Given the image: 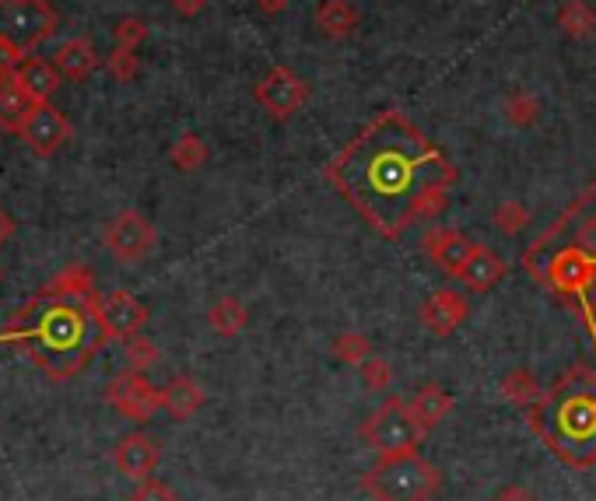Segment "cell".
<instances>
[{
	"label": "cell",
	"instance_id": "cell-19",
	"mask_svg": "<svg viewBox=\"0 0 596 501\" xmlns=\"http://www.w3.org/2000/svg\"><path fill=\"white\" fill-rule=\"evenodd\" d=\"M14 81L25 88V95H29L32 102H50V98L56 95L60 81H64V77H60V71L53 67V60L46 64V60L25 56L22 64H18V71H14Z\"/></svg>",
	"mask_w": 596,
	"mask_h": 501
},
{
	"label": "cell",
	"instance_id": "cell-35",
	"mask_svg": "<svg viewBox=\"0 0 596 501\" xmlns=\"http://www.w3.org/2000/svg\"><path fill=\"white\" fill-rule=\"evenodd\" d=\"M130 501H179V494L166 484V480L148 477V480H140V484H137Z\"/></svg>",
	"mask_w": 596,
	"mask_h": 501
},
{
	"label": "cell",
	"instance_id": "cell-12",
	"mask_svg": "<svg viewBox=\"0 0 596 501\" xmlns=\"http://www.w3.org/2000/svg\"><path fill=\"white\" fill-rule=\"evenodd\" d=\"M98 320L106 326L109 341H130L144 330V323H148V305L137 295H130V291H109V295L102 299Z\"/></svg>",
	"mask_w": 596,
	"mask_h": 501
},
{
	"label": "cell",
	"instance_id": "cell-36",
	"mask_svg": "<svg viewBox=\"0 0 596 501\" xmlns=\"http://www.w3.org/2000/svg\"><path fill=\"white\" fill-rule=\"evenodd\" d=\"M22 60H25L22 50H14V46L8 43V39H0V74H14Z\"/></svg>",
	"mask_w": 596,
	"mask_h": 501
},
{
	"label": "cell",
	"instance_id": "cell-33",
	"mask_svg": "<svg viewBox=\"0 0 596 501\" xmlns=\"http://www.w3.org/2000/svg\"><path fill=\"white\" fill-rule=\"evenodd\" d=\"M106 71H109V77H116V81H134L137 71H140V56H137V50L116 46V50L106 56Z\"/></svg>",
	"mask_w": 596,
	"mask_h": 501
},
{
	"label": "cell",
	"instance_id": "cell-30",
	"mask_svg": "<svg viewBox=\"0 0 596 501\" xmlns=\"http://www.w3.org/2000/svg\"><path fill=\"white\" fill-rule=\"evenodd\" d=\"M123 358H127V368H134V372H148L151 365H158V347L148 341V337H130V341H123Z\"/></svg>",
	"mask_w": 596,
	"mask_h": 501
},
{
	"label": "cell",
	"instance_id": "cell-20",
	"mask_svg": "<svg viewBox=\"0 0 596 501\" xmlns=\"http://www.w3.org/2000/svg\"><path fill=\"white\" fill-rule=\"evenodd\" d=\"M53 67L60 71L64 81H85L98 67V53L88 39H67L53 53Z\"/></svg>",
	"mask_w": 596,
	"mask_h": 501
},
{
	"label": "cell",
	"instance_id": "cell-16",
	"mask_svg": "<svg viewBox=\"0 0 596 501\" xmlns=\"http://www.w3.org/2000/svg\"><path fill=\"white\" fill-rule=\"evenodd\" d=\"M505 278V263L502 257L495 253V249H488V246H474V253L467 257V263L460 267V274L457 281L467 288V291H491L499 281Z\"/></svg>",
	"mask_w": 596,
	"mask_h": 501
},
{
	"label": "cell",
	"instance_id": "cell-23",
	"mask_svg": "<svg viewBox=\"0 0 596 501\" xmlns=\"http://www.w3.org/2000/svg\"><path fill=\"white\" fill-rule=\"evenodd\" d=\"M32 106L35 102L25 95L22 85H18L14 74H0V131H8V134L22 131V123Z\"/></svg>",
	"mask_w": 596,
	"mask_h": 501
},
{
	"label": "cell",
	"instance_id": "cell-25",
	"mask_svg": "<svg viewBox=\"0 0 596 501\" xmlns=\"http://www.w3.org/2000/svg\"><path fill=\"white\" fill-rule=\"evenodd\" d=\"M502 396L509 404H516V407H533L544 396V389H541L537 379H533L530 368H512L502 379Z\"/></svg>",
	"mask_w": 596,
	"mask_h": 501
},
{
	"label": "cell",
	"instance_id": "cell-14",
	"mask_svg": "<svg viewBox=\"0 0 596 501\" xmlns=\"http://www.w3.org/2000/svg\"><path fill=\"white\" fill-rule=\"evenodd\" d=\"M158 459H161L158 442H155V438L144 435V431L123 435L119 442H116V449H113V463H116V470H119L123 477L137 480V484H140V480H148V477L155 473Z\"/></svg>",
	"mask_w": 596,
	"mask_h": 501
},
{
	"label": "cell",
	"instance_id": "cell-15",
	"mask_svg": "<svg viewBox=\"0 0 596 501\" xmlns=\"http://www.w3.org/2000/svg\"><path fill=\"white\" fill-rule=\"evenodd\" d=\"M421 249L428 253V260H436L446 274H460V267L467 263V257L474 253V242H470L463 232L457 228H446V225H431L428 232L421 236Z\"/></svg>",
	"mask_w": 596,
	"mask_h": 501
},
{
	"label": "cell",
	"instance_id": "cell-38",
	"mask_svg": "<svg viewBox=\"0 0 596 501\" xmlns=\"http://www.w3.org/2000/svg\"><path fill=\"white\" fill-rule=\"evenodd\" d=\"M172 8L182 18H194V14H200L203 8H208V0H172Z\"/></svg>",
	"mask_w": 596,
	"mask_h": 501
},
{
	"label": "cell",
	"instance_id": "cell-26",
	"mask_svg": "<svg viewBox=\"0 0 596 501\" xmlns=\"http://www.w3.org/2000/svg\"><path fill=\"white\" fill-rule=\"evenodd\" d=\"M558 29L568 39H586L596 32V11L586 0H565V8L558 11Z\"/></svg>",
	"mask_w": 596,
	"mask_h": 501
},
{
	"label": "cell",
	"instance_id": "cell-37",
	"mask_svg": "<svg viewBox=\"0 0 596 501\" xmlns=\"http://www.w3.org/2000/svg\"><path fill=\"white\" fill-rule=\"evenodd\" d=\"M579 309H583V316H586V323H589V330H593V337H596V288L589 291V295L579 299Z\"/></svg>",
	"mask_w": 596,
	"mask_h": 501
},
{
	"label": "cell",
	"instance_id": "cell-42",
	"mask_svg": "<svg viewBox=\"0 0 596 501\" xmlns=\"http://www.w3.org/2000/svg\"><path fill=\"white\" fill-rule=\"evenodd\" d=\"M0 4H8V0H0Z\"/></svg>",
	"mask_w": 596,
	"mask_h": 501
},
{
	"label": "cell",
	"instance_id": "cell-4",
	"mask_svg": "<svg viewBox=\"0 0 596 501\" xmlns=\"http://www.w3.org/2000/svg\"><path fill=\"white\" fill-rule=\"evenodd\" d=\"M442 473L428 463L421 452L383 456L379 463L362 477V488L376 501H428L439 491Z\"/></svg>",
	"mask_w": 596,
	"mask_h": 501
},
{
	"label": "cell",
	"instance_id": "cell-8",
	"mask_svg": "<svg viewBox=\"0 0 596 501\" xmlns=\"http://www.w3.org/2000/svg\"><path fill=\"white\" fill-rule=\"evenodd\" d=\"M106 400L116 414L130 417V421H151V417L161 410V389L148 383V375L123 368L116 379H109L106 386Z\"/></svg>",
	"mask_w": 596,
	"mask_h": 501
},
{
	"label": "cell",
	"instance_id": "cell-3",
	"mask_svg": "<svg viewBox=\"0 0 596 501\" xmlns=\"http://www.w3.org/2000/svg\"><path fill=\"white\" fill-rule=\"evenodd\" d=\"M526 421L554 456L572 467L596 463V372L575 365L537 404L526 407Z\"/></svg>",
	"mask_w": 596,
	"mask_h": 501
},
{
	"label": "cell",
	"instance_id": "cell-22",
	"mask_svg": "<svg viewBox=\"0 0 596 501\" xmlns=\"http://www.w3.org/2000/svg\"><path fill=\"white\" fill-rule=\"evenodd\" d=\"M316 25L323 35H331V39H347V35H355L358 25H362V14L358 8L352 4V0H320V8H316Z\"/></svg>",
	"mask_w": 596,
	"mask_h": 501
},
{
	"label": "cell",
	"instance_id": "cell-39",
	"mask_svg": "<svg viewBox=\"0 0 596 501\" xmlns=\"http://www.w3.org/2000/svg\"><path fill=\"white\" fill-rule=\"evenodd\" d=\"M491 501H537L530 491H523V488H505V491H499Z\"/></svg>",
	"mask_w": 596,
	"mask_h": 501
},
{
	"label": "cell",
	"instance_id": "cell-41",
	"mask_svg": "<svg viewBox=\"0 0 596 501\" xmlns=\"http://www.w3.org/2000/svg\"><path fill=\"white\" fill-rule=\"evenodd\" d=\"M11 236H14V221H11V215L4 211V207H0V246H4Z\"/></svg>",
	"mask_w": 596,
	"mask_h": 501
},
{
	"label": "cell",
	"instance_id": "cell-40",
	"mask_svg": "<svg viewBox=\"0 0 596 501\" xmlns=\"http://www.w3.org/2000/svg\"><path fill=\"white\" fill-rule=\"evenodd\" d=\"M253 4H257L263 14H281L287 4H292V0H253Z\"/></svg>",
	"mask_w": 596,
	"mask_h": 501
},
{
	"label": "cell",
	"instance_id": "cell-34",
	"mask_svg": "<svg viewBox=\"0 0 596 501\" xmlns=\"http://www.w3.org/2000/svg\"><path fill=\"white\" fill-rule=\"evenodd\" d=\"M113 39H116V46L137 50L144 39H148V25H144L140 18H119L116 29H113Z\"/></svg>",
	"mask_w": 596,
	"mask_h": 501
},
{
	"label": "cell",
	"instance_id": "cell-5",
	"mask_svg": "<svg viewBox=\"0 0 596 501\" xmlns=\"http://www.w3.org/2000/svg\"><path fill=\"white\" fill-rule=\"evenodd\" d=\"M362 438L368 442V449H376L379 456H400V452H418L421 449L425 428L415 421V414H410L407 400L389 396L379 410H373L365 417Z\"/></svg>",
	"mask_w": 596,
	"mask_h": 501
},
{
	"label": "cell",
	"instance_id": "cell-21",
	"mask_svg": "<svg viewBox=\"0 0 596 501\" xmlns=\"http://www.w3.org/2000/svg\"><path fill=\"white\" fill-rule=\"evenodd\" d=\"M407 407H410V414H415V421H418L425 431H431L436 425L446 421L449 410H453V393H446L439 383H425V386L407 400Z\"/></svg>",
	"mask_w": 596,
	"mask_h": 501
},
{
	"label": "cell",
	"instance_id": "cell-24",
	"mask_svg": "<svg viewBox=\"0 0 596 501\" xmlns=\"http://www.w3.org/2000/svg\"><path fill=\"white\" fill-rule=\"evenodd\" d=\"M208 323L215 333H221V337H239V333L245 330V323H250V312H245V305L239 299L224 295L208 309Z\"/></svg>",
	"mask_w": 596,
	"mask_h": 501
},
{
	"label": "cell",
	"instance_id": "cell-29",
	"mask_svg": "<svg viewBox=\"0 0 596 501\" xmlns=\"http://www.w3.org/2000/svg\"><path fill=\"white\" fill-rule=\"evenodd\" d=\"M537 116H541V102L530 92H512L505 98V119L512 127H530V123H537Z\"/></svg>",
	"mask_w": 596,
	"mask_h": 501
},
{
	"label": "cell",
	"instance_id": "cell-6",
	"mask_svg": "<svg viewBox=\"0 0 596 501\" xmlns=\"http://www.w3.org/2000/svg\"><path fill=\"white\" fill-rule=\"evenodd\" d=\"M60 14L50 0H8L0 4V39H8L14 50H35L56 32Z\"/></svg>",
	"mask_w": 596,
	"mask_h": 501
},
{
	"label": "cell",
	"instance_id": "cell-9",
	"mask_svg": "<svg viewBox=\"0 0 596 501\" xmlns=\"http://www.w3.org/2000/svg\"><path fill=\"white\" fill-rule=\"evenodd\" d=\"M253 98L274 119H287V116H295L305 106V98H310V85H305V81L292 67L278 64V67H271L260 77V85L253 88Z\"/></svg>",
	"mask_w": 596,
	"mask_h": 501
},
{
	"label": "cell",
	"instance_id": "cell-11",
	"mask_svg": "<svg viewBox=\"0 0 596 501\" xmlns=\"http://www.w3.org/2000/svg\"><path fill=\"white\" fill-rule=\"evenodd\" d=\"M18 137H22L39 158H50L71 140V123L64 113L53 109L50 102H35L22 123V131H18Z\"/></svg>",
	"mask_w": 596,
	"mask_h": 501
},
{
	"label": "cell",
	"instance_id": "cell-28",
	"mask_svg": "<svg viewBox=\"0 0 596 501\" xmlns=\"http://www.w3.org/2000/svg\"><path fill=\"white\" fill-rule=\"evenodd\" d=\"M334 358L341 362V365H362L365 358H373V347H368V337H362V333H337L334 337Z\"/></svg>",
	"mask_w": 596,
	"mask_h": 501
},
{
	"label": "cell",
	"instance_id": "cell-7",
	"mask_svg": "<svg viewBox=\"0 0 596 501\" xmlns=\"http://www.w3.org/2000/svg\"><path fill=\"white\" fill-rule=\"evenodd\" d=\"M533 278H541L547 288L558 291V295L579 302L583 295H589V291L596 288V263L583 253L579 246L565 242V246L554 249V253H547L544 267Z\"/></svg>",
	"mask_w": 596,
	"mask_h": 501
},
{
	"label": "cell",
	"instance_id": "cell-32",
	"mask_svg": "<svg viewBox=\"0 0 596 501\" xmlns=\"http://www.w3.org/2000/svg\"><path fill=\"white\" fill-rule=\"evenodd\" d=\"M358 372H362V383L373 389V393H386L389 389V383H394V368H389V362L386 358H365L362 365H358Z\"/></svg>",
	"mask_w": 596,
	"mask_h": 501
},
{
	"label": "cell",
	"instance_id": "cell-31",
	"mask_svg": "<svg viewBox=\"0 0 596 501\" xmlns=\"http://www.w3.org/2000/svg\"><path fill=\"white\" fill-rule=\"evenodd\" d=\"M495 225L502 236H520L523 228L530 225V211L520 203V200H505L495 207Z\"/></svg>",
	"mask_w": 596,
	"mask_h": 501
},
{
	"label": "cell",
	"instance_id": "cell-13",
	"mask_svg": "<svg viewBox=\"0 0 596 501\" xmlns=\"http://www.w3.org/2000/svg\"><path fill=\"white\" fill-rule=\"evenodd\" d=\"M418 320L425 330H431L436 337H449L453 330H460L470 320V302L463 291L453 288H439L421 302L418 309Z\"/></svg>",
	"mask_w": 596,
	"mask_h": 501
},
{
	"label": "cell",
	"instance_id": "cell-17",
	"mask_svg": "<svg viewBox=\"0 0 596 501\" xmlns=\"http://www.w3.org/2000/svg\"><path fill=\"white\" fill-rule=\"evenodd\" d=\"M39 295H46V299H64V302H98V299H102L98 291H95V274H92V267H85V263L64 267L43 291H39Z\"/></svg>",
	"mask_w": 596,
	"mask_h": 501
},
{
	"label": "cell",
	"instance_id": "cell-2",
	"mask_svg": "<svg viewBox=\"0 0 596 501\" xmlns=\"http://www.w3.org/2000/svg\"><path fill=\"white\" fill-rule=\"evenodd\" d=\"M98 302H64V299H46L39 295L25 323L18 326V344H22L35 365L53 379H67L85 368L95 354L106 344V326L98 320Z\"/></svg>",
	"mask_w": 596,
	"mask_h": 501
},
{
	"label": "cell",
	"instance_id": "cell-27",
	"mask_svg": "<svg viewBox=\"0 0 596 501\" xmlns=\"http://www.w3.org/2000/svg\"><path fill=\"white\" fill-rule=\"evenodd\" d=\"M172 165L179 173H197L203 161H208V144H203L197 134H182L176 144H172V152H169Z\"/></svg>",
	"mask_w": 596,
	"mask_h": 501
},
{
	"label": "cell",
	"instance_id": "cell-18",
	"mask_svg": "<svg viewBox=\"0 0 596 501\" xmlns=\"http://www.w3.org/2000/svg\"><path fill=\"white\" fill-rule=\"evenodd\" d=\"M203 386L197 379H190V375H176V379L169 386H161V410H166L169 417H176V421H190V417L203 407Z\"/></svg>",
	"mask_w": 596,
	"mask_h": 501
},
{
	"label": "cell",
	"instance_id": "cell-1",
	"mask_svg": "<svg viewBox=\"0 0 596 501\" xmlns=\"http://www.w3.org/2000/svg\"><path fill=\"white\" fill-rule=\"evenodd\" d=\"M326 179L386 239L436 221L457 182V165L400 109H383L326 165Z\"/></svg>",
	"mask_w": 596,
	"mask_h": 501
},
{
	"label": "cell",
	"instance_id": "cell-10",
	"mask_svg": "<svg viewBox=\"0 0 596 501\" xmlns=\"http://www.w3.org/2000/svg\"><path fill=\"white\" fill-rule=\"evenodd\" d=\"M106 249L119 260V263H137L144 257H151V249L158 242L155 225L137 215V211H119L109 225H106Z\"/></svg>",
	"mask_w": 596,
	"mask_h": 501
}]
</instances>
